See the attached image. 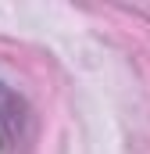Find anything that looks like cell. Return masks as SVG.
<instances>
[{"instance_id":"6da1fadb","label":"cell","mask_w":150,"mask_h":154,"mask_svg":"<svg viewBox=\"0 0 150 154\" xmlns=\"http://www.w3.org/2000/svg\"><path fill=\"white\" fill-rule=\"evenodd\" d=\"M29 125V104L22 93H14L7 82H0V151H14Z\"/></svg>"}]
</instances>
